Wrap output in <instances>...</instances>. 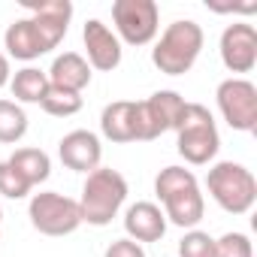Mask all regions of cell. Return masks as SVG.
<instances>
[{
    "label": "cell",
    "mask_w": 257,
    "mask_h": 257,
    "mask_svg": "<svg viewBox=\"0 0 257 257\" xmlns=\"http://www.w3.org/2000/svg\"><path fill=\"white\" fill-rule=\"evenodd\" d=\"M31 10V19H19L7 28V52L16 61H34L46 52H52L70 28L73 4L70 0H46V4H25Z\"/></svg>",
    "instance_id": "obj_1"
},
{
    "label": "cell",
    "mask_w": 257,
    "mask_h": 257,
    "mask_svg": "<svg viewBox=\"0 0 257 257\" xmlns=\"http://www.w3.org/2000/svg\"><path fill=\"white\" fill-rule=\"evenodd\" d=\"M155 194L164 203V215L167 221H173L176 227H197L206 215V200L200 194L197 176L185 167H167L158 173L155 179Z\"/></svg>",
    "instance_id": "obj_2"
},
{
    "label": "cell",
    "mask_w": 257,
    "mask_h": 257,
    "mask_svg": "<svg viewBox=\"0 0 257 257\" xmlns=\"http://www.w3.org/2000/svg\"><path fill=\"white\" fill-rule=\"evenodd\" d=\"M124 200H127V179L112 167H97L94 173H88L82 185V200H79L82 224H94V227L112 224Z\"/></svg>",
    "instance_id": "obj_3"
},
{
    "label": "cell",
    "mask_w": 257,
    "mask_h": 257,
    "mask_svg": "<svg viewBox=\"0 0 257 257\" xmlns=\"http://www.w3.org/2000/svg\"><path fill=\"white\" fill-rule=\"evenodd\" d=\"M203 40L206 37L197 22L179 19L161 34L158 46L152 49V61L164 76H185L197 64V58L203 52Z\"/></svg>",
    "instance_id": "obj_4"
},
{
    "label": "cell",
    "mask_w": 257,
    "mask_h": 257,
    "mask_svg": "<svg viewBox=\"0 0 257 257\" xmlns=\"http://www.w3.org/2000/svg\"><path fill=\"white\" fill-rule=\"evenodd\" d=\"M176 134H179V140H176L179 155L188 164H194V167L209 164L218 155V149H221V137H218L215 118H212V112L203 103H188L185 106Z\"/></svg>",
    "instance_id": "obj_5"
},
{
    "label": "cell",
    "mask_w": 257,
    "mask_h": 257,
    "mask_svg": "<svg viewBox=\"0 0 257 257\" xmlns=\"http://www.w3.org/2000/svg\"><path fill=\"white\" fill-rule=\"evenodd\" d=\"M206 188H209L212 200L230 215H245L257 203V179H254V173L248 167H242V164H233V161L215 164L209 170V176H206Z\"/></svg>",
    "instance_id": "obj_6"
},
{
    "label": "cell",
    "mask_w": 257,
    "mask_h": 257,
    "mask_svg": "<svg viewBox=\"0 0 257 257\" xmlns=\"http://www.w3.org/2000/svg\"><path fill=\"white\" fill-rule=\"evenodd\" d=\"M28 215H31V224L40 233H46V236H70L82 224L79 200L64 197L58 191L34 194L31 197V206H28Z\"/></svg>",
    "instance_id": "obj_7"
},
{
    "label": "cell",
    "mask_w": 257,
    "mask_h": 257,
    "mask_svg": "<svg viewBox=\"0 0 257 257\" xmlns=\"http://www.w3.org/2000/svg\"><path fill=\"white\" fill-rule=\"evenodd\" d=\"M112 22L127 46H146L155 40L161 25V10L155 0H115Z\"/></svg>",
    "instance_id": "obj_8"
},
{
    "label": "cell",
    "mask_w": 257,
    "mask_h": 257,
    "mask_svg": "<svg viewBox=\"0 0 257 257\" xmlns=\"http://www.w3.org/2000/svg\"><path fill=\"white\" fill-rule=\"evenodd\" d=\"M188 100L176 91H158L149 100L137 103V131H140V143L158 140L167 131H176L182 112H185Z\"/></svg>",
    "instance_id": "obj_9"
},
{
    "label": "cell",
    "mask_w": 257,
    "mask_h": 257,
    "mask_svg": "<svg viewBox=\"0 0 257 257\" xmlns=\"http://www.w3.org/2000/svg\"><path fill=\"white\" fill-rule=\"evenodd\" d=\"M215 97H218V109H221L224 121L233 131L251 134L257 127V88H254V82H248L242 76H230L218 85Z\"/></svg>",
    "instance_id": "obj_10"
},
{
    "label": "cell",
    "mask_w": 257,
    "mask_h": 257,
    "mask_svg": "<svg viewBox=\"0 0 257 257\" xmlns=\"http://www.w3.org/2000/svg\"><path fill=\"white\" fill-rule=\"evenodd\" d=\"M221 61L230 73H251L257 67V31L248 22H233L221 34Z\"/></svg>",
    "instance_id": "obj_11"
},
{
    "label": "cell",
    "mask_w": 257,
    "mask_h": 257,
    "mask_svg": "<svg viewBox=\"0 0 257 257\" xmlns=\"http://www.w3.org/2000/svg\"><path fill=\"white\" fill-rule=\"evenodd\" d=\"M82 40H85V52H88V67L112 73L121 64V43L100 19H88L85 22Z\"/></svg>",
    "instance_id": "obj_12"
},
{
    "label": "cell",
    "mask_w": 257,
    "mask_h": 257,
    "mask_svg": "<svg viewBox=\"0 0 257 257\" xmlns=\"http://www.w3.org/2000/svg\"><path fill=\"white\" fill-rule=\"evenodd\" d=\"M58 158L67 170H76V173H94L100 167V158H103V149H100V140L91 134V131H73L61 140L58 146Z\"/></svg>",
    "instance_id": "obj_13"
},
{
    "label": "cell",
    "mask_w": 257,
    "mask_h": 257,
    "mask_svg": "<svg viewBox=\"0 0 257 257\" xmlns=\"http://www.w3.org/2000/svg\"><path fill=\"white\" fill-rule=\"evenodd\" d=\"M124 230H127V239L134 242H161L164 233H167V215L161 212V206L143 200V203H134L124 215Z\"/></svg>",
    "instance_id": "obj_14"
},
{
    "label": "cell",
    "mask_w": 257,
    "mask_h": 257,
    "mask_svg": "<svg viewBox=\"0 0 257 257\" xmlns=\"http://www.w3.org/2000/svg\"><path fill=\"white\" fill-rule=\"evenodd\" d=\"M100 131L112 143H140L137 131V103L131 100H115L100 115Z\"/></svg>",
    "instance_id": "obj_15"
},
{
    "label": "cell",
    "mask_w": 257,
    "mask_h": 257,
    "mask_svg": "<svg viewBox=\"0 0 257 257\" xmlns=\"http://www.w3.org/2000/svg\"><path fill=\"white\" fill-rule=\"evenodd\" d=\"M46 76H49L52 88H64V91L82 94V88H88V82H91V67H88V61L79 52H64V55H58L52 61Z\"/></svg>",
    "instance_id": "obj_16"
},
{
    "label": "cell",
    "mask_w": 257,
    "mask_h": 257,
    "mask_svg": "<svg viewBox=\"0 0 257 257\" xmlns=\"http://www.w3.org/2000/svg\"><path fill=\"white\" fill-rule=\"evenodd\" d=\"M31 188L34 185H40V182H46L49 176H52V161H49V155L43 152V149H19V152H13V158L7 161Z\"/></svg>",
    "instance_id": "obj_17"
},
{
    "label": "cell",
    "mask_w": 257,
    "mask_h": 257,
    "mask_svg": "<svg viewBox=\"0 0 257 257\" xmlns=\"http://www.w3.org/2000/svg\"><path fill=\"white\" fill-rule=\"evenodd\" d=\"M10 88L19 103H43V97L49 91V76L37 67H25L10 79Z\"/></svg>",
    "instance_id": "obj_18"
},
{
    "label": "cell",
    "mask_w": 257,
    "mask_h": 257,
    "mask_svg": "<svg viewBox=\"0 0 257 257\" xmlns=\"http://www.w3.org/2000/svg\"><path fill=\"white\" fill-rule=\"evenodd\" d=\"M28 134V115L19 103L13 100H0V143L13 146Z\"/></svg>",
    "instance_id": "obj_19"
},
{
    "label": "cell",
    "mask_w": 257,
    "mask_h": 257,
    "mask_svg": "<svg viewBox=\"0 0 257 257\" xmlns=\"http://www.w3.org/2000/svg\"><path fill=\"white\" fill-rule=\"evenodd\" d=\"M40 106L49 115H55V118H70V115H76L82 109V94H73V91H64V88H52L49 85V91H46V97H43Z\"/></svg>",
    "instance_id": "obj_20"
},
{
    "label": "cell",
    "mask_w": 257,
    "mask_h": 257,
    "mask_svg": "<svg viewBox=\"0 0 257 257\" xmlns=\"http://www.w3.org/2000/svg\"><path fill=\"white\" fill-rule=\"evenodd\" d=\"M179 257H215V239L203 230H191L179 242Z\"/></svg>",
    "instance_id": "obj_21"
},
{
    "label": "cell",
    "mask_w": 257,
    "mask_h": 257,
    "mask_svg": "<svg viewBox=\"0 0 257 257\" xmlns=\"http://www.w3.org/2000/svg\"><path fill=\"white\" fill-rule=\"evenodd\" d=\"M215 257H254L251 239L245 233H224L215 239Z\"/></svg>",
    "instance_id": "obj_22"
},
{
    "label": "cell",
    "mask_w": 257,
    "mask_h": 257,
    "mask_svg": "<svg viewBox=\"0 0 257 257\" xmlns=\"http://www.w3.org/2000/svg\"><path fill=\"white\" fill-rule=\"evenodd\" d=\"M0 194L10 197V200H22L31 194V185L7 164V161H0Z\"/></svg>",
    "instance_id": "obj_23"
},
{
    "label": "cell",
    "mask_w": 257,
    "mask_h": 257,
    "mask_svg": "<svg viewBox=\"0 0 257 257\" xmlns=\"http://www.w3.org/2000/svg\"><path fill=\"white\" fill-rule=\"evenodd\" d=\"M103 257H146V248L134 239H115Z\"/></svg>",
    "instance_id": "obj_24"
},
{
    "label": "cell",
    "mask_w": 257,
    "mask_h": 257,
    "mask_svg": "<svg viewBox=\"0 0 257 257\" xmlns=\"http://www.w3.org/2000/svg\"><path fill=\"white\" fill-rule=\"evenodd\" d=\"M10 82V61H7V55L0 52V88H4Z\"/></svg>",
    "instance_id": "obj_25"
},
{
    "label": "cell",
    "mask_w": 257,
    "mask_h": 257,
    "mask_svg": "<svg viewBox=\"0 0 257 257\" xmlns=\"http://www.w3.org/2000/svg\"><path fill=\"white\" fill-rule=\"evenodd\" d=\"M0 224H4V209H0Z\"/></svg>",
    "instance_id": "obj_26"
}]
</instances>
